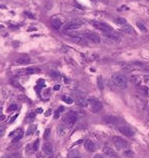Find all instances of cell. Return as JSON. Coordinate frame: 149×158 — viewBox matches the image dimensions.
I'll return each instance as SVG.
<instances>
[{
  "instance_id": "cell-5",
  "label": "cell",
  "mask_w": 149,
  "mask_h": 158,
  "mask_svg": "<svg viewBox=\"0 0 149 158\" xmlns=\"http://www.w3.org/2000/svg\"><path fill=\"white\" fill-rule=\"evenodd\" d=\"M84 37L89 41L93 42L94 44H100L101 41L100 35L97 33L93 32V31H86L84 33Z\"/></svg>"
},
{
  "instance_id": "cell-23",
  "label": "cell",
  "mask_w": 149,
  "mask_h": 158,
  "mask_svg": "<svg viewBox=\"0 0 149 158\" xmlns=\"http://www.w3.org/2000/svg\"><path fill=\"white\" fill-rule=\"evenodd\" d=\"M36 130H37V126H36L35 125H31L30 127L28 128L27 131H26V136L33 135L35 132Z\"/></svg>"
},
{
  "instance_id": "cell-7",
  "label": "cell",
  "mask_w": 149,
  "mask_h": 158,
  "mask_svg": "<svg viewBox=\"0 0 149 158\" xmlns=\"http://www.w3.org/2000/svg\"><path fill=\"white\" fill-rule=\"evenodd\" d=\"M82 22L81 21H72L70 23H67L65 26L64 27V30L66 31H73V30H78L79 28H80L82 26Z\"/></svg>"
},
{
  "instance_id": "cell-19",
  "label": "cell",
  "mask_w": 149,
  "mask_h": 158,
  "mask_svg": "<svg viewBox=\"0 0 149 158\" xmlns=\"http://www.w3.org/2000/svg\"><path fill=\"white\" fill-rule=\"evenodd\" d=\"M62 25V21L59 19H54L52 21V26H53L55 30H59Z\"/></svg>"
},
{
  "instance_id": "cell-1",
  "label": "cell",
  "mask_w": 149,
  "mask_h": 158,
  "mask_svg": "<svg viewBox=\"0 0 149 158\" xmlns=\"http://www.w3.org/2000/svg\"><path fill=\"white\" fill-rule=\"evenodd\" d=\"M111 81L118 88H126L127 85V79L124 75L119 73H114L111 75Z\"/></svg>"
},
{
  "instance_id": "cell-38",
  "label": "cell",
  "mask_w": 149,
  "mask_h": 158,
  "mask_svg": "<svg viewBox=\"0 0 149 158\" xmlns=\"http://www.w3.org/2000/svg\"><path fill=\"white\" fill-rule=\"evenodd\" d=\"M60 88H61L60 85H54V90L58 91L60 89Z\"/></svg>"
},
{
  "instance_id": "cell-37",
  "label": "cell",
  "mask_w": 149,
  "mask_h": 158,
  "mask_svg": "<svg viewBox=\"0 0 149 158\" xmlns=\"http://www.w3.org/2000/svg\"><path fill=\"white\" fill-rule=\"evenodd\" d=\"M3 135H4V129L2 127H0V139L3 137Z\"/></svg>"
},
{
  "instance_id": "cell-4",
  "label": "cell",
  "mask_w": 149,
  "mask_h": 158,
  "mask_svg": "<svg viewBox=\"0 0 149 158\" xmlns=\"http://www.w3.org/2000/svg\"><path fill=\"white\" fill-rule=\"evenodd\" d=\"M92 25L97 30H100L103 33L110 32L112 30H113V27L111 26H109L108 23H103V22H100V21H93L92 22Z\"/></svg>"
},
{
  "instance_id": "cell-42",
  "label": "cell",
  "mask_w": 149,
  "mask_h": 158,
  "mask_svg": "<svg viewBox=\"0 0 149 158\" xmlns=\"http://www.w3.org/2000/svg\"><path fill=\"white\" fill-rule=\"evenodd\" d=\"M51 109H48V110L47 111L46 113H45V116H48L49 115H51Z\"/></svg>"
},
{
  "instance_id": "cell-16",
  "label": "cell",
  "mask_w": 149,
  "mask_h": 158,
  "mask_svg": "<svg viewBox=\"0 0 149 158\" xmlns=\"http://www.w3.org/2000/svg\"><path fill=\"white\" fill-rule=\"evenodd\" d=\"M121 30L123 32H124L127 34H130V35H134L136 33L135 32V30L134 29L132 26L129 25V24H125V25L122 26V28Z\"/></svg>"
},
{
  "instance_id": "cell-28",
  "label": "cell",
  "mask_w": 149,
  "mask_h": 158,
  "mask_svg": "<svg viewBox=\"0 0 149 158\" xmlns=\"http://www.w3.org/2000/svg\"><path fill=\"white\" fill-rule=\"evenodd\" d=\"M123 155L128 158H132L133 156H134V153H133L130 150H126L123 152Z\"/></svg>"
},
{
  "instance_id": "cell-10",
  "label": "cell",
  "mask_w": 149,
  "mask_h": 158,
  "mask_svg": "<svg viewBox=\"0 0 149 158\" xmlns=\"http://www.w3.org/2000/svg\"><path fill=\"white\" fill-rule=\"evenodd\" d=\"M23 132L21 130H14L13 132H11L9 134V137H13V143H16L17 142H19L20 140V139L23 137Z\"/></svg>"
},
{
  "instance_id": "cell-15",
  "label": "cell",
  "mask_w": 149,
  "mask_h": 158,
  "mask_svg": "<svg viewBox=\"0 0 149 158\" xmlns=\"http://www.w3.org/2000/svg\"><path fill=\"white\" fill-rule=\"evenodd\" d=\"M102 121L107 124H116L118 123V119L114 116H105L102 118Z\"/></svg>"
},
{
  "instance_id": "cell-6",
  "label": "cell",
  "mask_w": 149,
  "mask_h": 158,
  "mask_svg": "<svg viewBox=\"0 0 149 158\" xmlns=\"http://www.w3.org/2000/svg\"><path fill=\"white\" fill-rule=\"evenodd\" d=\"M113 143L114 146H116L118 150L126 149L128 146L127 142L120 137H114L113 138Z\"/></svg>"
},
{
  "instance_id": "cell-13",
  "label": "cell",
  "mask_w": 149,
  "mask_h": 158,
  "mask_svg": "<svg viewBox=\"0 0 149 158\" xmlns=\"http://www.w3.org/2000/svg\"><path fill=\"white\" fill-rule=\"evenodd\" d=\"M84 146H85V148H86V150L88 151V152H90V153L95 152V145L91 139H86V141H85V143H84Z\"/></svg>"
},
{
  "instance_id": "cell-24",
  "label": "cell",
  "mask_w": 149,
  "mask_h": 158,
  "mask_svg": "<svg viewBox=\"0 0 149 158\" xmlns=\"http://www.w3.org/2000/svg\"><path fill=\"white\" fill-rule=\"evenodd\" d=\"M137 26L138 28V30L142 33H147L148 32V29L144 26V24H143L142 23H140V22H137Z\"/></svg>"
},
{
  "instance_id": "cell-12",
  "label": "cell",
  "mask_w": 149,
  "mask_h": 158,
  "mask_svg": "<svg viewBox=\"0 0 149 158\" xmlns=\"http://www.w3.org/2000/svg\"><path fill=\"white\" fill-rule=\"evenodd\" d=\"M74 101L79 106L86 107L88 105V100H86L85 98L81 95H74Z\"/></svg>"
},
{
  "instance_id": "cell-33",
  "label": "cell",
  "mask_w": 149,
  "mask_h": 158,
  "mask_svg": "<svg viewBox=\"0 0 149 158\" xmlns=\"http://www.w3.org/2000/svg\"><path fill=\"white\" fill-rule=\"evenodd\" d=\"M98 87L100 88V89H102L103 88V84H102V81L101 77H99L98 78Z\"/></svg>"
},
{
  "instance_id": "cell-39",
  "label": "cell",
  "mask_w": 149,
  "mask_h": 158,
  "mask_svg": "<svg viewBox=\"0 0 149 158\" xmlns=\"http://www.w3.org/2000/svg\"><path fill=\"white\" fill-rule=\"evenodd\" d=\"M19 116L18 114H16V115H15V116H14L13 118L11 119V120H10V122H9V123H13L14 120H15V119H16V118H17V116Z\"/></svg>"
},
{
  "instance_id": "cell-3",
  "label": "cell",
  "mask_w": 149,
  "mask_h": 158,
  "mask_svg": "<svg viewBox=\"0 0 149 158\" xmlns=\"http://www.w3.org/2000/svg\"><path fill=\"white\" fill-rule=\"evenodd\" d=\"M88 102L89 106H90L91 111L93 112H98L102 109V102H100V100L95 98H90L88 99Z\"/></svg>"
},
{
  "instance_id": "cell-20",
  "label": "cell",
  "mask_w": 149,
  "mask_h": 158,
  "mask_svg": "<svg viewBox=\"0 0 149 158\" xmlns=\"http://www.w3.org/2000/svg\"><path fill=\"white\" fill-rule=\"evenodd\" d=\"M16 63L17 64H26L28 63H30V59L27 57H23V58H18L16 60Z\"/></svg>"
},
{
  "instance_id": "cell-44",
  "label": "cell",
  "mask_w": 149,
  "mask_h": 158,
  "mask_svg": "<svg viewBox=\"0 0 149 158\" xmlns=\"http://www.w3.org/2000/svg\"><path fill=\"white\" fill-rule=\"evenodd\" d=\"M0 8H5V6H0Z\"/></svg>"
},
{
  "instance_id": "cell-41",
  "label": "cell",
  "mask_w": 149,
  "mask_h": 158,
  "mask_svg": "<svg viewBox=\"0 0 149 158\" xmlns=\"http://www.w3.org/2000/svg\"><path fill=\"white\" fill-rule=\"evenodd\" d=\"M36 112H37V113H42L43 112V109H41V108L37 109H36Z\"/></svg>"
},
{
  "instance_id": "cell-17",
  "label": "cell",
  "mask_w": 149,
  "mask_h": 158,
  "mask_svg": "<svg viewBox=\"0 0 149 158\" xmlns=\"http://www.w3.org/2000/svg\"><path fill=\"white\" fill-rule=\"evenodd\" d=\"M42 150L44 152V153H45L46 155H51L53 153V147H52V145L49 143H46L43 145V147H42Z\"/></svg>"
},
{
  "instance_id": "cell-43",
  "label": "cell",
  "mask_w": 149,
  "mask_h": 158,
  "mask_svg": "<svg viewBox=\"0 0 149 158\" xmlns=\"http://www.w3.org/2000/svg\"><path fill=\"white\" fill-rule=\"evenodd\" d=\"M95 158H105L103 156L100 155V154H97V155L95 156Z\"/></svg>"
},
{
  "instance_id": "cell-27",
  "label": "cell",
  "mask_w": 149,
  "mask_h": 158,
  "mask_svg": "<svg viewBox=\"0 0 149 158\" xmlns=\"http://www.w3.org/2000/svg\"><path fill=\"white\" fill-rule=\"evenodd\" d=\"M63 109H64V107L60 106L57 110H56L55 113L54 115V119H58L61 116V113L63 112Z\"/></svg>"
},
{
  "instance_id": "cell-29",
  "label": "cell",
  "mask_w": 149,
  "mask_h": 158,
  "mask_svg": "<svg viewBox=\"0 0 149 158\" xmlns=\"http://www.w3.org/2000/svg\"><path fill=\"white\" fill-rule=\"evenodd\" d=\"M51 134V128H47L44 132V139H47Z\"/></svg>"
},
{
  "instance_id": "cell-18",
  "label": "cell",
  "mask_w": 149,
  "mask_h": 158,
  "mask_svg": "<svg viewBox=\"0 0 149 158\" xmlns=\"http://www.w3.org/2000/svg\"><path fill=\"white\" fill-rule=\"evenodd\" d=\"M25 72H26V74H38V73L40 72V69L36 67H29L26 68Z\"/></svg>"
},
{
  "instance_id": "cell-22",
  "label": "cell",
  "mask_w": 149,
  "mask_h": 158,
  "mask_svg": "<svg viewBox=\"0 0 149 158\" xmlns=\"http://www.w3.org/2000/svg\"><path fill=\"white\" fill-rule=\"evenodd\" d=\"M131 81H132L134 85L138 86L141 83V79L140 78V77L137 76V75H133L131 77Z\"/></svg>"
},
{
  "instance_id": "cell-21",
  "label": "cell",
  "mask_w": 149,
  "mask_h": 158,
  "mask_svg": "<svg viewBox=\"0 0 149 158\" xmlns=\"http://www.w3.org/2000/svg\"><path fill=\"white\" fill-rule=\"evenodd\" d=\"M68 158H81V157L79 155V151L76 150H74L70 151L69 153H68Z\"/></svg>"
},
{
  "instance_id": "cell-8",
  "label": "cell",
  "mask_w": 149,
  "mask_h": 158,
  "mask_svg": "<svg viewBox=\"0 0 149 158\" xmlns=\"http://www.w3.org/2000/svg\"><path fill=\"white\" fill-rule=\"evenodd\" d=\"M119 131L127 137H132L135 135V131L129 125H123L119 128Z\"/></svg>"
},
{
  "instance_id": "cell-46",
  "label": "cell",
  "mask_w": 149,
  "mask_h": 158,
  "mask_svg": "<svg viewBox=\"0 0 149 158\" xmlns=\"http://www.w3.org/2000/svg\"><path fill=\"white\" fill-rule=\"evenodd\" d=\"M100 1H106V0H100Z\"/></svg>"
},
{
  "instance_id": "cell-9",
  "label": "cell",
  "mask_w": 149,
  "mask_h": 158,
  "mask_svg": "<svg viewBox=\"0 0 149 158\" xmlns=\"http://www.w3.org/2000/svg\"><path fill=\"white\" fill-rule=\"evenodd\" d=\"M103 35H104V37H107L108 39L111 40L113 41L119 42L121 40L120 35L118 33H116V31H114V30H112L110 32L103 33Z\"/></svg>"
},
{
  "instance_id": "cell-14",
  "label": "cell",
  "mask_w": 149,
  "mask_h": 158,
  "mask_svg": "<svg viewBox=\"0 0 149 158\" xmlns=\"http://www.w3.org/2000/svg\"><path fill=\"white\" fill-rule=\"evenodd\" d=\"M72 40L75 44H79V45H81V46H85L87 45V41L86 39H84L83 37H81V36H72Z\"/></svg>"
},
{
  "instance_id": "cell-30",
  "label": "cell",
  "mask_w": 149,
  "mask_h": 158,
  "mask_svg": "<svg viewBox=\"0 0 149 158\" xmlns=\"http://www.w3.org/2000/svg\"><path fill=\"white\" fill-rule=\"evenodd\" d=\"M6 158H22V157H21V156L19 153H13L9 154V155H7Z\"/></svg>"
},
{
  "instance_id": "cell-25",
  "label": "cell",
  "mask_w": 149,
  "mask_h": 158,
  "mask_svg": "<svg viewBox=\"0 0 149 158\" xmlns=\"http://www.w3.org/2000/svg\"><path fill=\"white\" fill-rule=\"evenodd\" d=\"M115 23H116L117 25L123 26L125 25V24H127V20H126L124 18H123V17H118L117 19H116Z\"/></svg>"
},
{
  "instance_id": "cell-32",
  "label": "cell",
  "mask_w": 149,
  "mask_h": 158,
  "mask_svg": "<svg viewBox=\"0 0 149 158\" xmlns=\"http://www.w3.org/2000/svg\"><path fill=\"white\" fill-rule=\"evenodd\" d=\"M16 109H17V105H16V104H12L10 105L9 106V108H8V112L15 111Z\"/></svg>"
},
{
  "instance_id": "cell-35",
  "label": "cell",
  "mask_w": 149,
  "mask_h": 158,
  "mask_svg": "<svg viewBox=\"0 0 149 158\" xmlns=\"http://www.w3.org/2000/svg\"><path fill=\"white\" fill-rule=\"evenodd\" d=\"M6 119V116L2 112V108H0V121H3Z\"/></svg>"
},
{
  "instance_id": "cell-47",
  "label": "cell",
  "mask_w": 149,
  "mask_h": 158,
  "mask_svg": "<svg viewBox=\"0 0 149 158\" xmlns=\"http://www.w3.org/2000/svg\"><path fill=\"white\" fill-rule=\"evenodd\" d=\"M147 1H149V0H147Z\"/></svg>"
},
{
  "instance_id": "cell-26",
  "label": "cell",
  "mask_w": 149,
  "mask_h": 158,
  "mask_svg": "<svg viewBox=\"0 0 149 158\" xmlns=\"http://www.w3.org/2000/svg\"><path fill=\"white\" fill-rule=\"evenodd\" d=\"M61 100H62L64 102H65L66 104H68V105L72 104L73 102H74L72 98L68 97V96H67V95H64V96H62V97H61Z\"/></svg>"
},
{
  "instance_id": "cell-45",
  "label": "cell",
  "mask_w": 149,
  "mask_h": 158,
  "mask_svg": "<svg viewBox=\"0 0 149 158\" xmlns=\"http://www.w3.org/2000/svg\"><path fill=\"white\" fill-rule=\"evenodd\" d=\"M148 13L149 14V9H148Z\"/></svg>"
},
{
  "instance_id": "cell-40",
  "label": "cell",
  "mask_w": 149,
  "mask_h": 158,
  "mask_svg": "<svg viewBox=\"0 0 149 158\" xmlns=\"http://www.w3.org/2000/svg\"><path fill=\"white\" fill-rule=\"evenodd\" d=\"M35 117V114L33 113V112H32V113H30L29 116H28V118L29 119H33Z\"/></svg>"
},
{
  "instance_id": "cell-11",
  "label": "cell",
  "mask_w": 149,
  "mask_h": 158,
  "mask_svg": "<svg viewBox=\"0 0 149 158\" xmlns=\"http://www.w3.org/2000/svg\"><path fill=\"white\" fill-rule=\"evenodd\" d=\"M102 153L104 155H106L107 157L109 158H117V154L115 151L113 150L112 148L109 147V146H105L103 148H102Z\"/></svg>"
},
{
  "instance_id": "cell-31",
  "label": "cell",
  "mask_w": 149,
  "mask_h": 158,
  "mask_svg": "<svg viewBox=\"0 0 149 158\" xmlns=\"http://www.w3.org/2000/svg\"><path fill=\"white\" fill-rule=\"evenodd\" d=\"M39 145H40V140L39 139H37V140L33 143V146H32L33 150L37 151V150H38V148H39Z\"/></svg>"
},
{
  "instance_id": "cell-34",
  "label": "cell",
  "mask_w": 149,
  "mask_h": 158,
  "mask_svg": "<svg viewBox=\"0 0 149 158\" xmlns=\"http://www.w3.org/2000/svg\"><path fill=\"white\" fill-rule=\"evenodd\" d=\"M37 85H38V87H43V86H44V79L40 78L39 80V81H37Z\"/></svg>"
},
{
  "instance_id": "cell-36",
  "label": "cell",
  "mask_w": 149,
  "mask_h": 158,
  "mask_svg": "<svg viewBox=\"0 0 149 158\" xmlns=\"http://www.w3.org/2000/svg\"><path fill=\"white\" fill-rule=\"evenodd\" d=\"M12 84H13V85L16 86V88H20V89H23V88H22V87H21V85H19V83H17V82H16V81H12Z\"/></svg>"
},
{
  "instance_id": "cell-2",
  "label": "cell",
  "mask_w": 149,
  "mask_h": 158,
  "mask_svg": "<svg viewBox=\"0 0 149 158\" xmlns=\"http://www.w3.org/2000/svg\"><path fill=\"white\" fill-rule=\"evenodd\" d=\"M77 118H78V116L76 112H74V111L68 112L67 113L63 116V124L66 128H71L75 123Z\"/></svg>"
}]
</instances>
